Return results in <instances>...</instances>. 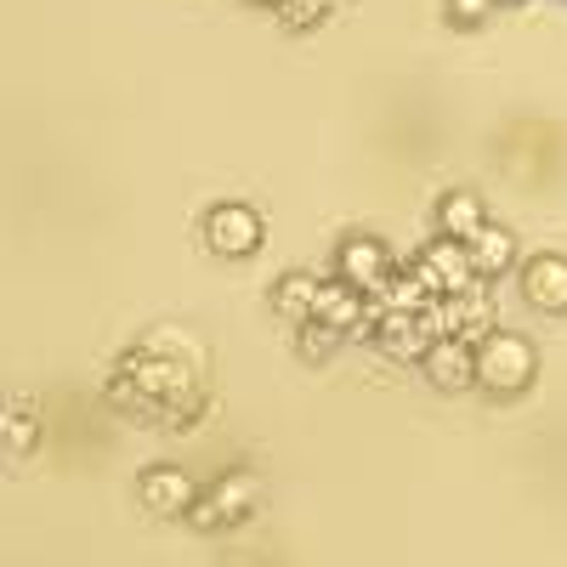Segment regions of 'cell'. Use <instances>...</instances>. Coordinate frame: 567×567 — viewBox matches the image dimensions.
Segmentation results:
<instances>
[{"label": "cell", "mask_w": 567, "mask_h": 567, "mask_svg": "<svg viewBox=\"0 0 567 567\" xmlns=\"http://www.w3.org/2000/svg\"><path fill=\"white\" fill-rule=\"evenodd\" d=\"M534 369H539V352L511 336V329H494V336L477 341V386L494 392V398H516L534 386Z\"/></svg>", "instance_id": "obj_1"}, {"label": "cell", "mask_w": 567, "mask_h": 567, "mask_svg": "<svg viewBox=\"0 0 567 567\" xmlns=\"http://www.w3.org/2000/svg\"><path fill=\"white\" fill-rule=\"evenodd\" d=\"M392 272H398V261H392V250L374 239V233H352V239H341V250H336V278H347L352 290L381 296L386 284H392Z\"/></svg>", "instance_id": "obj_2"}, {"label": "cell", "mask_w": 567, "mask_h": 567, "mask_svg": "<svg viewBox=\"0 0 567 567\" xmlns=\"http://www.w3.org/2000/svg\"><path fill=\"white\" fill-rule=\"evenodd\" d=\"M267 239V227L250 205H216L205 216V245L221 256V261H239V256H256Z\"/></svg>", "instance_id": "obj_3"}, {"label": "cell", "mask_w": 567, "mask_h": 567, "mask_svg": "<svg viewBox=\"0 0 567 567\" xmlns=\"http://www.w3.org/2000/svg\"><path fill=\"white\" fill-rule=\"evenodd\" d=\"M420 369H425V381H432L437 392H465V386H477V341H465V336H437L432 347H425Z\"/></svg>", "instance_id": "obj_4"}, {"label": "cell", "mask_w": 567, "mask_h": 567, "mask_svg": "<svg viewBox=\"0 0 567 567\" xmlns=\"http://www.w3.org/2000/svg\"><path fill=\"white\" fill-rule=\"evenodd\" d=\"M414 261L425 267V278L437 284V301H443V296H465L471 284H483L477 272H471V256H465V245H460V239H443V233H437V239L425 245Z\"/></svg>", "instance_id": "obj_5"}, {"label": "cell", "mask_w": 567, "mask_h": 567, "mask_svg": "<svg viewBox=\"0 0 567 567\" xmlns=\"http://www.w3.org/2000/svg\"><path fill=\"white\" fill-rule=\"evenodd\" d=\"M437 336H465V341L494 336V301H488L483 284H471L465 296H443L437 301Z\"/></svg>", "instance_id": "obj_6"}, {"label": "cell", "mask_w": 567, "mask_h": 567, "mask_svg": "<svg viewBox=\"0 0 567 567\" xmlns=\"http://www.w3.org/2000/svg\"><path fill=\"white\" fill-rule=\"evenodd\" d=\"M516 278H523V296H528V307L534 312H567V256H534L523 272H516Z\"/></svg>", "instance_id": "obj_7"}, {"label": "cell", "mask_w": 567, "mask_h": 567, "mask_svg": "<svg viewBox=\"0 0 567 567\" xmlns=\"http://www.w3.org/2000/svg\"><path fill=\"white\" fill-rule=\"evenodd\" d=\"M312 318L329 323V329H341V336H358L363 318H369V296L352 290L347 278H323V284H318V307H312Z\"/></svg>", "instance_id": "obj_8"}, {"label": "cell", "mask_w": 567, "mask_h": 567, "mask_svg": "<svg viewBox=\"0 0 567 567\" xmlns=\"http://www.w3.org/2000/svg\"><path fill=\"white\" fill-rule=\"evenodd\" d=\"M483 227H488V205H483V194H471V187H449V194L437 199V233H443V239L471 245Z\"/></svg>", "instance_id": "obj_9"}, {"label": "cell", "mask_w": 567, "mask_h": 567, "mask_svg": "<svg viewBox=\"0 0 567 567\" xmlns=\"http://www.w3.org/2000/svg\"><path fill=\"white\" fill-rule=\"evenodd\" d=\"M465 256H471V272H477L483 284L488 278H499V272H511V256H516V239H511V227H483L477 239L465 245Z\"/></svg>", "instance_id": "obj_10"}, {"label": "cell", "mask_w": 567, "mask_h": 567, "mask_svg": "<svg viewBox=\"0 0 567 567\" xmlns=\"http://www.w3.org/2000/svg\"><path fill=\"white\" fill-rule=\"evenodd\" d=\"M318 284H323V278H312V272H284V278L272 284V312L290 318V323H307L312 307H318Z\"/></svg>", "instance_id": "obj_11"}, {"label": "cell", "mask_w": 567, "mask_h": 567, "mask_svg": "<svg viewBox=\"0 0 567 567\" xmlns=\"http://www.w3.org/2000/svg\"><path fill=\"white\" fill-rule=\"evenodd\" d=\"M142 494L154 499V511H182L187 499H194V494H187V483L176 477V471H154V477H142Z\"/></svg>", "instance_id": "obj_12"}, {"label": "cell", "mask_w": 567, "mask_h": 567, "mask_svg": "<svg viewBox=\"0 0 567 567\" xmlns=\"http://www.w3.org/2000/svg\"><path fill=\"white\" fill-rule=\"evenodd\" d=\"M284 29H318L329 18V0H278Z\"/></svg>", "instance_id": "obj_13"}, {"label": "cell", "mask_w": 567, "mask_h": 567, "mask_svg": "<svg viewBox=\"0 0 567 567\" xmlns=\"http://www.w3.org/2000/svg\"><path fill=\"white\" fill-rule=\"evenodd\" d=\"M301 329V358H329L341 347V329H329V323H318V318H307V323H296Z\"/></svg>", "instance_id": "obj_14"}, {"label": "cell", "mask_w": 567, "mask_h": 567, "mask_svg": "<svg viewBox=\"0 0 567 567\" xmlns=\"http://www.w3.org/2000/svg\"><path fill=\"white\" fill-rule=\"evenodd\" d=\"M494 7H499V0H443V12H449L454 29H483L494 18Z\"/></svg>", "instance_id": "obj_15"}, {"label": "cell", "mask_w": 567, "mask_h": 567, "mask_svg": "<svg viewBox=\"0 0 567 567\" xmlns=\"http://www.w3.org/2000/svg\"><path fill=\"white\" fill-rule=\"evenodd\" d=\"M0 443L29 449V443H34V420H29V414H0Z\"/></svg>", "instance_id": "obj_16"}]
</instances>
